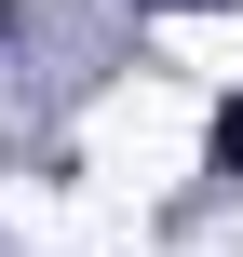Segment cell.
Listing matches in <instances>:
<instances>
[{
	"instance_id": "obj_1",
	"label": "cell",
	"mask_w": 243,
	"mask_h": 257,
	"mask_svg": "<svg viewBox=\"0 0 243 257\" xmlns=\"http://www.w3.org/2000/svg\"><path fill=\"white\" fill-rule=\"evenodd\" d=\"M203 163H216V176H243V95L216 108V122H203Z\"/></svg>"
},
{
	"instance_id": "obj_2",
	"label": "cell",
	"mask_w": 243,
	"mask_h": 257,
	"mask_svg": "<svg viewBox=\"0 0 243 257\" xmlns=\"http://www.w3.org/2000/svg\"><path fill=\"white\" fill-rule=\"evenodd\" d=\"M0 14H14V0H0Z\"/></svg>"
}]
</instances>
